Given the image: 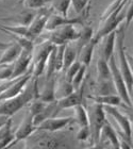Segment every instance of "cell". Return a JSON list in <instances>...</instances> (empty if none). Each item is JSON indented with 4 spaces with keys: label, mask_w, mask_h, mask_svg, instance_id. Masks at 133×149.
I'll return each mask as SVG.
<instances>
[{
    "label": "cell",
    "mask_w": 133,
    "mask_h": 149,
    "mask_svg": "<svg viewBox=\"0 0 133 149\" xmlns=\"http://www.w3.org/2000/svg\"><path fill=\"white\" fill-rule=\"evenodd\" d=\"M53 47H54V45L46 40V43L40 47V49L36 53V56H35L33 63V70L31 72L32 77H34L35 79H37L46 70L47 61H48V58H49L50 53L52 51Z\"/></svg>",
    "instance_id": "5"
},
{
    "label": "cell",
    "mask_w": 133,
    "mask_h": 149,
    "mask_svg": "<svg viewBox=\"0 0 133 149\" xmlns=\"http://www.w3.org/2000/svg\"><path fill=\"white\" fill-rule=\"evenodd\" d=\"M83 1H84L85 3H88V1H90V0H83Z\"/></svg>",
    "instance_id": "41"
},
{
    "label": "cell",
    "mask_w": 133,
    "mask_h": 149,
    "mask_svg": "<svg viewBox=\"0 0 133 149\" xmlns=\"http://www.w3.org/2000/svg\"><path fill=\"white\" fill-rule=\"evenodd\" d=\"M75 90L74 87H72V85H71V83L68 82L65 79V77H64V79L61 81V83L58 85V87L56 85V99L58 100L63 98V97H66L67 95L72 93Z\"/></svg>",
    "instance_id": "24"
},
{
    "label": "cell",
    "mask_w": 133,
    "mask_h": 149,
    "mask_svg": "<svg viewBox=\"0 0 133 149\" xmlns=\"http://www.w3.org/2000/svg\"><path fill=\"white\" fill-rule=\"evenodd\" d=\"M33 118L34 115L28 110L24 119L19 125V127L14 132V137H15L16 143H18L22 140H26L27 137H29L33 133L34 131H36V126L33 123Z\"/></svg>",
    "instance_id": "9"
},
{
    "label": "cell",
    "mask_w": 133,
    "mask_h": 149,
    "mask_svg": "<svg viewBox=\"0 0 133 149\" xmlns=\"http://www.w3.org/2000/svg\"><path fill=\"white\" fill-rule=\"evenodd\" d=\"M81 67V63L78 61V60H76L72 64H71L69 67H68L67 69H66L65 72V79L68 81V82H70L71 83V80H72V78L75 77V74H77L78 70L80 69Z\"/></svg>",
    "instance_id": "30"
},
{
    "label": "cell",
    "mask_w": 133,
    "mask_h": 149,
    "mask_svg": "<svg viewBox=\"0 0 133 149\" xmlns=\"http://www.w3.org/2000/svg\"><path fill=\"white\" fill-rule=\"evenodd\" d=\"M22 49L17 43H12L6 50H3V53L0 56V65H10L15 62L19 54L22 53Z\"/></svg>",
    "instance_id": "14"
},
{
    "label": "cell",
    "mask_w": 133,
    "mask_h": 149,
    "mask_svg": "<svg viewBox=\"0 0 133 149\" xmlns=\"http://www.w3.org/2000/svg\"><path fill=\"white\" fill-rule=\"evenodd\" d=\"M64 49L65 45H60L56 48V56H54V63H56V72H59L63 70V59H64Z\"/></svg>",
    "instance_id": "28"
},
{
    "label": "cell",
    "mask_w": 133,
    "mask_h": 149,
    "mask_svg": "<svg viewBox=\"0 0 133 149\" xmlns=\"http://www.w3.org/2000/svg\"><path fill=\"white\" fill-rule=\"evenodd\" d=\"M50 11L48 10H43L40 11L37 15L34 16V18L32 19V22H30V25L28 26V30L30 32L31 36L33 37V40H35L38 35H40V33L45 30L47 24V19L49 17V15L51 13H49Z\"/></svg>",
    "instance_id": "13"
},
{
    "label": "cell",
    "mask_w": 133,
    "mask_h": 149,
    "mask_svg": "<svg viewBox=\"0 0 133 149\" xmlns=\"http://www.w3.org/2000/svg\"><path fill=\"white\" fill-rule=\"evenodd\" d=\"M87 149H104V147L102 146L101 144H93V145H92V146L91 147H88V148Z\"/></svg>",
    "instance_id": "39"
},
{
    "label": "cell",
    "mask_w": 133,
    "mask_h": 149,
    "mask_svg": "<svg viewBox=\"0 0 133 149\" xmlns=\"http://www.w3.org/2000/svg\"><path fill=\"white\" fill-rule=\"evenodd\" d=\"M101 40H103L102 43V51L101 56L105 61H109L113 54H114V48L115 44H116V31L111 32L110 34L104 36Z\"/></svg>",
    "instance_id": "16"
},
{
    "label": "cell",
    "mask_w": 133,
    "mask_h": 149,
    "mask_svg": "<svg viewBox=\"0 0 133 149\" xmlns=\"http://www.w3.org/2000/svg\"><path fill=\"white\" fill-rule=\"evenodd\" d=\"M25 3V6L28 9L37 10V9H43L47 3L51 2V0H22Z\"/></svg>",
    "instance_id": "29"
},
{
    "label": "cell",
    "mask_w": 133,
    "mask_h": 149,
    "mask_svg": "<svg viewBox=\"0 0 133 149\" xmlns=\"http://www.w3.org/2000/svg\"><path fill=\"white\" fill-rule=\"evenodd\" d=\"M90 99H92L95 103L101 104V106H110V107H119L123 102L120 97L117 94L113 95H95V96H90Z\"/></svg>",
    "instance_id": "17"
},
{
    "label": "cell",
    "mask_w": 133,
    "mask_h": 149,
    "mask_svg": "<svg viewBox=\"0 0 133 149\" xmlns=\"http://www.w3.org/2000/svg\"><path fill=\"white\" fill-rule=\"evenodd\" d=\"M52 2V10L56 11V14L67 17L68 10L70 6V0H51Z\"/></svg>",
    "instance_id": "26"
},
{
    "label": "cell",
    "mask_w": 133,
    "mask_h": 149,
    "mask_svg": "<svg viewBox=\"0 0 133 149\" xmlns=\"http://www.w3.org/2000/svg\"><path fill=\"white\" fill-rule=\"evenodd\" d=\"M105 115H107V113H105L103 106L98 104V103H95L90 117L91 137H92V143L93 144L99 143L102 128H103L105 123L108 121Z\"/></svg>",
    "instance_id": "2"
},
{
    "label": "cell",
    "mask_w": 133,
    "mask_h": 149,
    "mask_svg": "<svg viewBox=\"0 0 133 149\" xmlns=\"http://www.w3.org/2000/svg\"><path fill=\"white\" fill-rule=\"evenodd\" d=\"M31 79L32 74L31 72H28L25 76H22V77L17 78V79L12 80V82H11L9 86L0 93V101L11 99V98L18 96L19 94L25 90V87L27 86V84L30 82Z\"/></svg>",
    "instance_id": "6"
},
{
    "label": "cell",
    "mask_w": 133,
    "mask_h": 149,
    "mask_svg": "<svg viewBox=\"0 0 133 149\" xmlns=\"http://www.w3.org/2000/svg\"><path fill=\"white\" fill-rule=\"evenodd\" d=\"M13 74V64L3 65L0 69V81H9L12 80Z\"/></svg>",
    "instance_id": "31"
},
{
    "label": "cell",
    "mask_w": 133,
    "mask_h": 149,
    "mask_svg": "<svg viewBox=\"0 0 133 149\" xmlns=\"http://www.w3.org/2000/svg\"><path fill=\"white\" fill-rule=\"evenodd\" d=\"M95 46L96 44L93 40H91L90 43H87L86 45H84L78 52V56H79V62L82 64V65L87 66L90 65L91 62H92V59H93V54H94V50H95Z\"/></svg>",
    "instance_id": "18"
},
{
    "label": "cell",
    "mask_w": 133,
    "mask_h": 149,
    "mask_svg": "<svg viewBox=\"0 0 133 149\" xmlns=\"http://www.w3.org/2000/svg\"><path fill=\"white\" fill-rule=\"evenodd\" d=\"M96 90H97L96 95H113V94H115V92H116L112 80L97 81Z\"/></svg>",
    "instance_id": "25"
},
{
    "label": "cell",
    "mask_w": 133,
    "mask_h": 149,
    "mask_svg": "<svg viewBox=\"0 0 133 149\" xmlns=\"http://www.w3.org/2000/svg\"><path fill=\"white\" fill-rule=\"evenodd\" d=\"M109 63V67H110V70H111V76H112V81H113V84L115 86V90H116V93L119 97H120L121 101L126 104H129V106H132L130 100V96H129V92H128V88L126 86V83L124 81V78H123V74H121L120 70L118 68L117 63L115 61V54L110 58V60L108 61Z\"/></svg>",
    "instance_id": "3"
},
{
    "label": "cell",
    "mask_w": 133,
    "mask_h": 149,
    "mask_svg": "<svg viewBox=\"0 0 133 149\" xmlns=\"http://www.w3.org/2000/svg\"><path fill=\"white\" fill-rule=\"evenodd\" d=\"M12 43H6V42H1L0 40V50H6L8 47H10Z\"/></svg>",
    "instance_id": "38"
},
{
    "label": "cell",
    "mask_w": 133,
    "mask_h": 149,
    "mask_svg": "<svg viewBox=\"0 0 133 149\" xmlns=\"http://www.w3.org/2000/svg\"><path fill=\"white\" fill-rule=\"evenodd\" d=\"M75 119L72 117H49L40 123L36 127V131H47V132H56L62 130L69 124H71Z\"/></svg>",
    "instance_id": "10"
},
{
    "label": "cell",
    "mask_w": 133,
    "mask_h": 149,
    "mask_svg": "<svg viewBox=\"0 0 133 149\" xmlns=\"http://www.w3.org/2000/svg\"><path fill=\"white\" fill-rule=\"evenodd\" d=\"M121 110H123V114L127 117V119L129 120L130 124L133 125V106H129V104H126V103L121 102L120 106H119Z\"/></svg>",
    "instance_id": "33"
},
{
    "label": "cell",
    "mask_w": 133,
    "mask_h": 149,
    "mask_svg": "<svg viewBox=\"0 0 133 149\" xmlns=\"http://www.w3.org/2000/svg\"><path fill=\"white\" fill-rule=\"evenodd\" d=\"M33 52L30 51H25L22 50V53L19 54L15 62L13 63V74H12V80L17 79V78L25 76L26 74H28L29 66L31 64L33 56Z\"/></svg>",
    "instance_id": "11"
},
{
    "label": "cell",
    "mask_w": 133,
    "mask_h": 149,
    "mask_svg": "<svg viewBox=\"0 0 133 149\" xmlns=\"http://www.w3.org/2000/svg\"><path fill=\"white\" fill-rule=\"evenodd\" d=\"M77 56L78 52L76 47L71 46L69 44H66L65 49H64V59H63V70L64 72L77 60Z\"/></svg>",
    "instance_id": "22"
},
{
    "label": "cell",
    "mask_w": 133,
    "mask_h": 149,
    "mask_svg": "<svg viewBox=\"0 0 133 149\" xmlns=\"http://www.w3.org/2000/svg\"><path fill=\"white\" fill-rule=\"evenodd\" d=\"M84 19H85V17H83V16L77 17V18H68V17H64V16H61L59 14H52L51 13L49 15V17H48V19H47L45 30H47V31H52V30H56V29L66 25L84 26L83 24Z\"/></svg>",
    "instance_id": "8"
},
{
    "label": "cell",
    "mask_w": 133,
    "mask_h": 149,
    "mask_svg": "<svg viewBox=\"0 0 133 149\" xmlns=\"http://www.w3.org/2000/svg\"><path fill=\"white\" fill-rule=\"evenodd\" d=\"M90 137H91L90 127L79 128V131H78V134H77L78 141H81V142H86Z\"/></svg>",
    "instance_id": "34"
},
{
    "label": "cell",
    "mask_w": 133,
    "mask_h": 149,
    "mask_svg": "<svg viewBox=\"0 0 133 149\" xmlns=\"http://www.w3.org/2000/svg\"><path fill=\"white\" fill-rule=\"evenodd\" d=\"M86 66L85 65H82L81 64V67L80 69L78 70V72L75 74V77L72 78V80H71V85L74 87V90H79L81 87V84L83 82L84 80V76H85V72H86Z\"/></svg>",
    "instance_id": "27"
},
{
    "label": "cell",
    "mask_w": 133,
    "mask_h": 149,
    "mask_svg": "<svg viewBox=\"0 0 133 149\" xmlns=\"http://www.w3.org/2000/svg\"><path fill=\"white\" fill-rule=\"evenodd\" d=\"M132 149H133V146H132Z\"/></svg>",
    "instance_id": "42"
},
{
    "label": "cell",
    "mask_w": 133,
    "mask_h": 149,
    "mask_svg": "<svg viewBox=\"0 0 133 149\" xmlns=\"http://www.w3.org/2000/svg\"><path fill=\"white\" fill-rule=\"evenodd\" d=\"M10 117H6V116H0V129L6 124V121Z\"/></svg>",
    "instance_id": "37"
},
{
    "label": "cell",
    "mask_w": 133,
    "mask_h": 149,
    "mask_svg": "<svg viewBox=\"0 0 133 149\" xmlns=\"http://www.w3.org/2000/svg\"><path fill=\"white\" fill-rule=\"evenodd\" d=\"M13 146H9V147H6V148H3V149H11Z\"/></svg>",
    "instance_id": "40"
},
{
    "label": "cell",
    "mask_w": 133,
    "mask_h": 149,
    "mask_svg": "<svg viewBox=\"0 0 133 149\" xmlns=\"http://www.w3.org/2000/svg\"><path fill=\"white\" fill-rule=\"evenodd\" d=\"M75 115H76V119L79 128L90 127V115L87 113L86 109L83 104H79V106L75 107Z\"/></svg>",
    "instance_id": "20"
},
{
    "label": "cell",
    "mask_w": 133,
    "mask_h": 149,
    "mask_svg": "<svg viewBox=\"0 0 133 149\" xmlns=\"http://www.w3.org/2000/svg\"><path fill=\"white\" fill-rule=\"evenodd\" d=\"M126 56H127L128 64H129V67H130L131 72H132V76H133V53L132 54H130V53L126 52Z\"/></svg>",
    "instance_id": "36"
},
{
    "label": "cell",
    "mask_w": 133,
    "mask_h": 149,
    "mask_svg": "<svg viewBox=\"0 0 133 149\" xmlns=\"http://www.w3.org/2000/svg\"><path fill=\"white\" fill-rule=\"evenodd\" d=\"M101 134L104 135V137L110 142L112 147L119 146V139H118L117 132L115 131V129L112 127L111 125L109 124V121H107L102 128Z\"/></svg>",
    "instance_id": "23"
},
{
    "label": "cell",
    "mask_w": 133,
    "mask_h": 149,
    "mask_svg": "<svg viewBox=\"0 0 133 149\" xmlns=\"http://www.w3.org/2000/svg\"><path fill=\"white\" fill-rule=\"evenodd\" d=\"M11 127H12V119L9 118L8 121H6V124L4 125L1 129H0V140H1V139H2V137L4 136V135H6L10 130H11Z\"/></svg>",
    "instance_id": "35"
},
{
    "label": "cell",
    "mask_w": 133,
    "mask_h": 149,
    "mask_svg": "<svg viewBox=\"0 0 133 149\" xmlns=\"http://www.w3.org/2000/svg\"><path fill=\"white\" fill-rule=\"evenodd\" d=\"M97 81H105V80H112L111 70L109 67L108 61H105L102 56H100L97 61Z\"/></svg>",
    "instance_id": "21"
},
{
    "label": "cell",
    "mask_w": 133,
    "mask_h": 149,
    "mask_svg": "<svg viewBox=\"0 0 133 149\" xmlns=\"http://www.w3.org/2000/svg\"><path fill=\"white\" fill-rule=\"evenodd\" d=\"M133 20V0H130V2L128 3L127 11L125 12V20H124V27L127 30L130 26L131 22Z\"/></svg>",
    "instance_id": "32"
},
{
    "label": "cell",
    "mask_w": 133,
    "mask_h": 149,
    "mask_svg": "<svg viewBox=\"0 0 133 149\" xmlns=\"http://www.w3.org/2000/svg\"><path fill=\"white\" fill-rule=\"evenodd\" d=\"M38 99L45 103H51L56 101V77L46 80L43 92L38 95Z\"/></svg>",
    "instance_id": "15"
},
{
    "label": "cell",
    "mask_w": 133,
    "mask_h": 149,
    "mask_svg": "<svg viewBox=\"0 0 133 149\" xmlns=\"http://www.w3.org/2000/svg\"><path fill=\"white\" fill-rule=\"evenodd\" d=\"M103 108H104L105 113L109 115H111L112 117L116 120L117 125L119 126V129H120L119 131H120L121 133L124 134L128 140L132 141V127H131V124L129 123L127 117H126L116 107L104 106Z\"/></svg>",
    "instance_id": "7"
},
{
    "label": "cell",
    "mask_w": 133,
    "mask_h": 149,
    "mask_svg": "<svg viewBox=\"0 0 133 149\" xmlns=\"http://www.w3.org/2000/svg\"><path fill=\"white\" fill-rule=\"evenodd\" d=\"M94 37V31L93 28L90 27V26H82L81 30H79V37L77 42V45H76V49H77V52H79V50L86 45L87 43H90L91 40H93Z\"/></svg>",
    "instance_id": "19"
},
{
    "label": "cell",
    "mask_w": 133,
    "mask_h": 149,
    "mask_svg": "<svg viewBox=\"0 0 133 149\" xmlns=\"http://www.w3.org/2000/svg\"><path fill=\"white\" fill-rule=\"evenodd\" d=\"M38 95L40 93L37 88V80L34 79L31 84L25 87V90L18 96L0 101V116L11 117L14 114H16L19 110H22L25 106L31 102L32 100L38 98Z\"/></svg>",
    "instance_id": "1"
},
{
    "label": "cell",
    "mask_w": 133,
    "mask_h": 149,
    "mask_svg": "<svg viewBox=\"0 0 133 149\" xmlns=\"http://www.w3.org/2000/svg\"><path fill=\"white\" fill-rule=\"evenodd\" d=\"M82 99H83V86L80 87L79 90L74 91L71 94L67 95L66 97H63L61 99L56 100V109L58 112L61 110L66 109H74L75 107L82 104Z\"/></svg>",
    "instance_id": "12"
},
{
    "label": "cell",
    "mask_w": 133,
    "mask_h": 149,
    "mask_svg": "<svg viewBox=\"0 0 133 149\" xmlns=\"http://www.w3.org/2000/svg\"><path fill=\"white\" fill-rule=\"evenodd\" d=\"M78 37H79V30H77L74 25H66L50 31L47 42L51 43L54 46H60V45H66L69 42H76Z\"/></svg>",
    "instance_id": "4"
}]
</instances>
